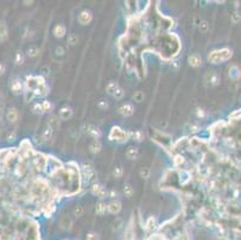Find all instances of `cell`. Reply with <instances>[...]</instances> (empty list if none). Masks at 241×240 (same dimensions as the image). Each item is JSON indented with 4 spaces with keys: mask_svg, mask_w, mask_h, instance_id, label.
<instances>
[{
    "mask_svg": "<svg viewBox=\"0 0 241 240\" xmlns=\"http://www.w3.org/2000/svg\"><path fill=\"white\" fill-rule=\"evenodd\" d=\"M72 114H73L72 108L68 107V106H64L59 110V119H61V120H68V119H71Z\"/></svg>",
    "mask_w": 241,
    "mask_h": 240,
    "instance_id": "cell-8",
    "label": "cell"
},
{
    "mask_svg": "<svg viewBox=\"0 0 241 240\" xmlns=\"http://www.w3.org/2000/svg\"><path fill=\"white\" fill-rule=\"evenodd\" d=\"M204 115H205V114H204V110L200 109V108H198V109H197V116H198V118H203Z\"/></svg>",
    "mask_w": 241,
    "mask_h": 240,
    "instance_id": "cell-41",
    "label": "cell"
},
{
    "mask_svg": "<svg viewBox=\"0 0 241 240\" xmlns=\"http://www.w3.org/2000/svg\"><path fill=\"white\" fill-rule=\"evenodd\" d=\"M53 131H54V130H52L50 127H47V128H46V131L42 133V138H43L44 142H46V140H49V139L52 138V136H53Z\"/></svg>",
    "mask_w": 241,
    "mask_h": 240,
    "instance_id": "cell-28",
    "label": "cell"
},
{
    "mask_svg": "<svg viewBox=\"0 0 241 240\" xmlns=\"http://www.w3.org/2000/svg\"><path fill=\"white\" fill-rule=\"evenodd\" d=\"M231 56V52L229 49H222V50H215L209 55V60L212 64H218L221 61L228 60Z\"/></svg>",
    "mask_w": 241,
    "mask_h": 240,
    "instance_id": "cell-2",
    "label": "cell"
},
{
    "mask_svg": "<svg viewBox=\"0 0 241 240\" xmlns=\"http://www.w3.org/2000/svg\"><path fill=\"white\" fill-rule=\"evenodd\" d=\"M205 82L209 85H217L219 82V76L215 71H210L205 74Z\"/></svg>",
    "mask_w": 241,
    "mask_h": 240,
    "instance_id": "cell-7",
    "label": "cell"
},
{
    "mask_svg": "<svg viewBox=\"0 0 241 240\" xmlns=\"http://www.w3.org/2000/svg\"><path fill=\"white\" fill-rule=\"evenodd\" d=\"M122 174H123V169H122V167L121 166H116V167H114V169H113V176L114 178H121L122 176Z\"/></svg>",
    "mask_w": 241,
    "mask_h": 240,
    "instance_id": "cell-26",
    "label": "cell"
},
{
    "mask_svg": "<svg viewBox=\"0 0 241 240\" xmlns=\"http://www.w3.org/2000/svg\"><path fill=\"white\" fill-rule=\"evenodd\" d=\"M139 175H140V178L144 179V180L149 179V176H150V169H149L147 167H143V168H140V170H139Z\"/></svg>",
    "mask_w": 241,
    "mask_h": 240,
    "instance_id": "cell-24",
    "label": "cell"
},
{
    "mask_svg": "<svg viewBox=\"0 0 241 240\" xmlns=\"http://www.w3.org/2000/svg\"><path fill=\"white\" fill-rule=\"evenodd\" d=\"M42 104V109H43V113H50L53 110V103L48 100H44L41 102Z\"/></svg>",
    "mask_w": 241,
    "mask_h": 240,
    "instance_id": "cell-19",
    "label": "cell"
},
{
    "mask_svg": "<svg viewBox=\"0 0 241 240\" xmlns=\"http://www.w3.org/2000/svg\"><path fill=\"white\" fill-rule=\"evenodd\" d=\"M32 110L35 114H43V109H42V104L41 102H37L32 106Z\"/></svg>",
    "mask_w": 241,
    "mask_h": 240,
    "instance_id": "cell-33",
    "label": "cell"
},
{
    "mask_svg": "<svg viewBox=\"0 0 241 240\" xmlns=\"http://www.w3.org/2000/svg\"><path fill=\"white\" fill-rule=\"evenodd\" d=\"M103 188H104V187H103L100 182H92V184H91V187H90V191H91V193H92L94 196H100V193L102 192Z\"/></svg>",
    "mask_w": 241,
    "mask_h": 240,
    "instance_id": "cell-16",
    "label": "cell"
},
{
    "mask_svg": "<svg viewBox=\"0 0 241 240\" xmlns=\"http://www.w3.org/2000/svg\"><path fill=\"white\" fill-rule=\"evenodd\" d=\"M83 212H84V209H83L82 205H76V206L73 208V215H74L76 217H80V216L83 215Z\"/></svg>",
    "mask_w": 241,
    "mask_h": 240,
    "instance_id": "cell-31",
    "label": "cell"
},
{
    "mask_svg": "<svg viewBox=\"0 0 241 240\" xmlns=\"http://www.w3.org/2000/svg\"><path fill=\"white\" fill-rule=\"evenodd\" d=\"M133 193H134L133 187H132L129 184H125V185H123V194H125L127 198H129V197L133 196Z\"/></svg>",
    "mask_w": 241,
    "mask_h": 240,
    "instance_id": "cell-21",
    "label": "cell"
},
{
    "mask_svg": "<svg viewBox=\"0 0 241 240\" xmlns=\"http://www.w3.org/2000/svg\"><path fill=\"white\" fill-rule=\"evenodd\" d=\"M187 130L188 131H191V132H198L199 130H200V125L199 124H197V122H189L188 125H187Z\"/></svg>",
    "mask_w": 241,
    "mask_h": 240,
    "instance_id": "cell-29",
    "label": "cell"
},
{
    "mask_svg": "<svg viewBox=\"0 0 241 240\" xmlns=\"http://www.w3.org/2000/svg\"><path fill=\"white\" fill-rule=\"evenodd\" d=\"M118 88H119V85H118V83L114 82V80H110V82L106 85V90H107V92L110 94V95H113Z\"/></svg>",
    "mask_w": 241,
    "mask_h": 240,
    "instance_id": "cell-17",
    "label": "cell"
},
{
    "mask_svg": "<svg viewBox=\"0 0 241 240\" xmlns=\"http://www.w3.org/2000/svg\"><path fill=\"white\" fill-rule=\"evenodd\" d=\"M199 29H200V31L206 32V31H207V29H209V24H207V22L201 20V22L199 23Z\"/></svg>",
    "mask_w": 241,
    "mask_h": 240,
    "instance_id": "cell-35",
    "label": "cell"
},
{
    "mask_svg": "<svg viewBox=\"0 0 241 240\" xmlns=\"http://www.w3.org/2000/svg\"><path fill=\"white\" fill-rule=\"evenodd\" d=\"M155 227H156V218H155L153 216H150V217L147 218L146 223H145V228H146L147 230H152Z\"/></svg>",
    "mask_w": 241,
    "mask_h": 240,
    "instance_id": "cell-20",
    "label": "cell"
},
{
    "mask_svg": "<svg viewBox=\"0 0 241 240\" xmlns=\"http://www.w3.org/2000/svg\"><path fill=\"white\" fill-rule=\"evenodd\" d=\"M55 53H56L58 55H64V53H65V48L61 47V46H58V47L55 48Z\"/></svg>",
    "mask_w": 241,
    "mask_h": 240,
    "instance_id": "cell-38",
    "label": "cell"
},
{
    "mask_svg": "<svg viewBox=\"0 0 241 240\" xmlns=\"http://www.w3.org/2000/svg\"><path fill=\"white\" fill-rule=\"evenodd\" d=\"M132 98H133L135 102H141V101L144 100V92H143V91H140V90L134 91V94H133Z\"/></svg>",
    "mask_w": 241,
    "mask_h": 240,
    "instance_id": "cell-27",
    "label": "cell"
},
{
    "mask_svg": "<svg viewBox=\"0 0 241 240\" xmlns=\"http://www.w3.org/2000/svg\"><path fill=\"white\" fill-rule=\"evenodd\" d=\"M56 126H58V116L52 115V116L48 119V127H50L52 130H54Z\"/></svg>",
    "mask_w": 241,
    "mask_h": 240,
    "instance_id": "cell-25",
    "label": "cell"
},
{
    "mask_svg": "<svg viewBox=\"0 0 241 240\" xmlns=\"http://www.w3.org/2000/svg\"><path fill=\"white\" fill-rule=\"evenodd\" d=\"M86 240H98V236L95 233H89L86 236Z\"/></svg>",
    "mask_w": 241,
    "mask_h": 240,
    "instance_id": "cell-39",
    "label": "cell"
},
{
    "mask_svg": "<svg viewBox=\"0 0 241 240\" xmlns=\"http://www.w3.org/2000/svg\"><path fill=\"white\" fill-rule=\"evenodd\" d=\"M10 89H11V91L13 94H19V92H22L24 90V85H23V83H22V80L19 78L14 77L10 82Z\"/></svg>",
    "mask_w": 241,
    "mask_h": 240,
    "instance_id": "cell-3",
    "label": "cell"
},
{
    "mask_svg": "<svg viewBox=\"0 0 241 240\" xmlns=\"http://www.w3.org/2000/svg\"><path fill=\"white\" fill-rule=\"evenodd\" d=\"M115 100H121V98H123V96H125V90L122 89V88H118L116 90H115V92L112 95Z\"/></svg>",
    "mask_w": 241,
    "mask_h": 240,
    "instance_id": "cell-23",
    "label": "cell"
},
{
    "mask_svg": "<svg viewBox=\"0 0 241 240\" xmlns=\"http://www.w3.org/2000/svg\"><path fill=\"white\" fill-rule=\"evenodd\" d=\"M133 112H134V108H133V106L131 103H123V104H121L119 107V113L125 118L131 116L133 114Z\"/></svg>",
    "mask_w": 241,
    "mask_h": 240,
    "instance_id": "cell-5",
    "label": "cell"
},
{
    "mask_svg": "<svg viewBox=\"0 0 241 240\" xmlns=\"http://www.w3.org/2000/svg\"><path fill=\"white\" fill-rule=\"evenodd\" d=\"M108 102H107V100H101L100 102H98V108H101V109H107L108 108Z\"/></svg>",
    "mask_w": 241,
    "mask_h": 240,
    "instance_id": "cell-37",
    "label": "cell"
},
{
    "mask_svg": "<svg viewBox=\"0 0 241 240\" xmlns=\"http://www.w3.org/2000/svg\"><path fill=\"white\" fill-rule=\"evenodd\" d=\"M7 37V34H6V28L0 24V41H4L5 38Z\"/></svg>",
    "mask_w": 241,
    "mask_h": 240,
    "instance_id": "cell-34",
    "label": "cell"
},
{
    "mask_svg": "<svg viewBox=\"0 0 241 240\" xmlns=\"http://www.w3.org/2000/svg\"><path fill=\"white\" fill-rule=\"evenodd\" d=\"M129 137V132H127L126 130L119 127V126H114L112 127L110 130V133H109V138L113 139V140H116V142H120V143H123L128 139Z\"/></svg>",
    "mask_w": 241,
    "mask_h": 240,
    "instance_id": "cell-1",
    "label": "cell"
},
{
    "mask_svg": "<svg viewBox=\"0 0 241 240\" xmlns=\"http://www.w3.org/2000/svg\"><path fill=\"white\" fill-rule=\"evenodd\" d=\"M53 34H54V36L58 37V38L64 37L65 34H66V28H65V25H62V24H56V25L53 28Z\"/></svg>",
    "mask_w": 241,
    "mask_h": 240,
    "instance_id": "cell-10",
    "label": "cell"
},
{
    "mask_svg": "<svg viewBox=\"0 0 241 240\" xmlns=\"http://www.w3.org/2000/svg\"><path fill=\"white\" fill-rule=\"evenodd\" d=\"M119 196V193H118V191H115V190H110L109 191V197L110 198H113V199H115L116 197Z\"/></svg>",
    "mask_w": 241,
    "mask_h": 240,
    "instance_id": "cell-40",
    "label": "cell"
},
{
    "mask_svg": "<svg viewBox=\"0 0 241 240\" xmlns=\"http://www.w3.org/2000/svg\"><path fill=\"white\" fill-rule=\"evenodd\" d=\"M38 53H40V48H38L37 46H30V47L26 49V54H28L29 56H31V58L37 56Z\"/></svg>",
    "mask_w": 241,
    "mask_h": 240,
    "instance_id": "cell-18",
    "label": "cell"
},
{
    "mask_svg": "<svg viewBox=\"0 0 241 240\" xmlns=\"http://www.w3.org/2000/svg\"><path fill=\"white\" fill-rule=\"evenodd\" d=\"M101 148H102V145H101V143H100L98 139H94V140H91V143L89 144V149H90V151H91L92 154L100 152V151H101Z\"/></svg>",
    "mask_w": 241,
    "mask_h": 240,
    "instance_id": "cell-14",
    "label": "cell"
},
{
    "mask_svg": "<svg viewBox=\"0 0 241 240\" xmlns=\"http://www.w3.org/2000/svg\"><path fill=\"white\" fill-rule=\"evenodd\" d=\"M5 72V66L2 64H0V74H2Z\"/></svg>",
    "mask_w": 241,
    "mask_h": 240,
    "instance_id": "cell-42",
    "label": "cell"
},
{
    "mask_svg": "<svg viewBox=\"0 0 241 240\" xmlns=\"http://www.w3.org/2000/svg\"><path fill=\"white\" fill-rule=\"evenodd\" d=\"M71 224H72V220H71L68 216H64L62 220H61V226H62L64 228H70Z\"/></svg>",
    "mask_w": 241,
    "mask_h": 240,
    "instance_id": "cell-32",
    "label": "cell"
},
{
    "mask_svg": "<svg viewBox=\"0 0 241 240\" xmlns=\"http://www.w3.org/2000/svg\"><path fill=\"white\" fill-rule=\"evenodd\" d=\"M129 136H132V138L135 140V142H141L143 140V132L141 131H135L133 133H129Z\"/></svg>",
    "mask_w": 241,
    "mask_h": 240,
    "instance_id": "cell-30",
    "label": "cell"
},
{
    "mask_svg": "<svg viewBox=\"0 0 241 240\" xmlns=\"http://www.w3.org/2000/svg\"><path fill=\"white\" fill-rule=\"evenodd\" d=\"M188 64L192 67H199L201 65V58L199 54H192L188 56Z\"/></svg>",
    "mask_w": 241,
    "mask_h": 240,
    "instance_id": "cell-11",
    "label": "cell"
},
{
    "mask_svg": "<svg viewBox=\"0 0 241 240\" xmlns=\"http://www.w3.org/2000/svg\"><path fill=\"white\" fill-rule=\"evenodd\" d=\"M6 118H7V120H8L10 122H16V120H17V118H18L17 109L13 108V107L8 108V109H7V113H6Z\"/></svg>",
    "mask_w": 241,
    "mask_h": 240,
    "instance_id": "cell-13",
    "label": "cell"
},
{
    "mask_svg": "<svg viewBox=\"0 0 241 240\" xmlns=\"http://www.w3.org/2000/svg\"><path fill=\"white\" fill-rule=\"evenodd\" d=\"M23 62H24V56H23V54H22L20 52H18V53L16 54V64L22 65Z\"/></svg>",
    "mask_w": 241,
    "mask_h": 240,
    "instance_id": "cell-36",
    "label": "cell"
},
{
    "mask_svg": "<svg viewBox=\"0 0 241 240\" xmlns=\"http://www.w3.org/2000/svg\"><path fill=\"white\" fill-rule=\"evenodd\" d=\"M121 210V202L118 199H113L110 203L107 204V211L110 214H119Z\"/></svg>",
    "mask_w": 241,
    "mask_h": 240,
    "instance_id": "cell-6",
    "label": "cell"
},
{
    "mask_svg": "<svg viewBox=\"0 0 241 240\" xmlns=\"http://www.w3.org/2000/svg\"><path fill=\"white\" fill-rule=\"evenodd\" d=\"M95 211H96L97 215H103V214H106V211H107V204H106V202H103L102 199L98 200L97 204H96Z\"/></svg>",
    "mask_w": 241,
    "mask_h": 240,
    "instance_id": "cell-15",
    "label": "cell"
},
{
    "mask_svg": "<svg viewBox=\"0 0 241 240\" xmlns=\"http://www.w3.org/2000/svg\"><path fill=\"white\" fill-rule=\"evenodd\" d=\"M92 20V13L89 10H83L78 14V22L82 25H86Z\"/></svg>",
    "mask_w": 241,
    "mask_h": 240,
    "instance_id": "cell-4",
    "label": "cell"
},
{
    "mask_svg": "<svg viewBox=\"0 0 241 240\" xmlns=\"http://www.w3.org/2000/svg\"><path fill=\"white\" fill-rule=\"evenodd\" d=\"M138 155H139V150H138V148H135V146H129V148L126 150V157H127L128 160H135V158L138 157Z\"/></svg>",
    "mask_w": 241,
    "mask_h": 240,
    "instance_id": "cell-12",
    "label": "cell"
},
{
    "mask_svg": "<svg viewBox=\"0 0 241 240\" xmlns=\"http://www.w3.org/2000/svg\"><path fill=\"white\" fill-rule=\"evenodd\" d=\"M86 133L88 134H90L94 139H97V138H100L101 137V130L98 128V127H96V126H94V125H86Z\"/></svg>",
    "mask_w": 241,
    "mask_h": 240,
    "instance_id": "cell-9",
    "label": "cell"
},
{
    "mask_svg": "<svg viewBox=\"0 0 241 240\" xmlns=\"http://www.w3.org/2000/svg\"><path fill=\"white\" fill-rule=\"evenodd\" d=\"M78 36L76 35V34H70L68 36H67V43L70 44V46H76L77 43H78Z\"/></svg>",
    "mask_w": 241,
    "mask_h": 240,
    "instance_id": "cell-22",
    "label": "cell"
}]
</instances>
